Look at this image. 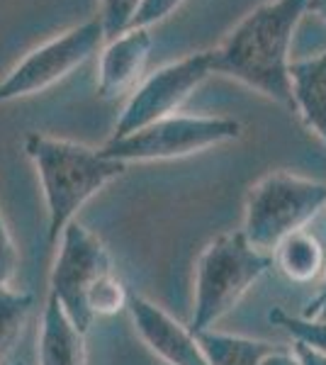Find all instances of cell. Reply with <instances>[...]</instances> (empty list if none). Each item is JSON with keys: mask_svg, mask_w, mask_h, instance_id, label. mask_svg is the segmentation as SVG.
I'll list each match as a JSON object with an SVG mask.
<instances>
[{"mask_svg": "<svg viewBox=\"0 0 326 365\" xmlns=\"http://www.w3.org/2000/svg\"><path fill=\"white\" fill-rule=\"evenodd\" d=\"M310 0H268L210 51L212 73L229 76L282 108L295 110L290 46Z\"/></svg>", "mask_w": 326, "mask_h": 365, "instance_id": "cell-1", "label": "cell"}, {"mask_svg": "<svg viewBox=\"0 0 326 365\" xmlns=\"http://www.w3.org/2000/svg\"><path fill=\"white\" fill-rule=\"evenodd\" d=\"M25 154L34 163L49 215V244H56L78 210L105 185L127 170V163L78 141L32 132L25 137Z\"/></svg>", "mask_w": 326, "mask_h": 365, "instance_id": "cell-2", "label": "cell"}, {"mask_svg": "<svg viewBox=\"0 0 326 365\" xmlns=\"http://www.w3.org/2000/svg\"><path fill=\"white\" fill-rule=\"evenodd\" d=\"M270 266V253L253 249L241 229L212 239L200 253L195 268L193 331H207L222 317H227L241 302L248 287H253V282L268 273Z\"/></svg>", "mask_w": 326, "mask_h": 365, "instance_id": "cell-3", "label": "cell"}, {"mask_svg": "<svg viewBox=\"0 0 326 365\" xmlns=\"http://www.w3.org/2000/svg\"><path fill=\"white\" fill-rule=\"evenodd\" d=\"M326 207V182L272 170L251 185L241 234L258 251L270 253L292 232L305 229Z\"/></svg>", "mask_w": 326, "mask_h": 365, "instance_id": "cell-4", "label": "cell"}, {"mask_svg": "<svg viewBox=\"0 0 326 365\" xmlns=\"http://www.w3.org/2000/svg\"><path fill=\"white\" fill-rule=\"evenodd\" d=\"M241 137V122L215 115H170L120 139H110L103 154L122 163L170 161Z\"/></svg>", "mask_w": 326, "mask_h": 365, "instance_id": "cell-5", "label": "cell"}, {"mask_svg": "<svg viewBox=\"0 0 326 365\" xmlns=\"http://www.w3.org/2000/svg\"><path fill=\"white\" fill-rule=\"evenodd\" d=\"M105 42L108 39H105L103 22L96 17L37 46L0 81V105L49 91L51 86L66 78L71 71L98 54Z\"/></svg>", "mask_w": 326, "mask_h": 365, "instance_id": "cell-6", "label": "cell"}, {"mask_svg": "<svg viewBox=\"0 0 326 365\" xmlns=\"http://www.w3.org/2000/svg\"><path fill=\"white\" fill-rule=\"evenodd\" d=\"M58 241H61V249H58L54 268H51L49 295L61 304L71 322L83 334H88L96 319L86 307V295L98 278L115 270L112 256L108 246L76 220L63 229Z\"/></svg>", "mask_w": 326, "mask_h": 365, "instance_id": "cell-7", "label": "cell"}, {"mask_svg": "<svg viewBox=\"0 0 326 365\" xmlns=\"http://www.w3.org/2000/svg\"><path fill=\"white\" fill-rule=\"evenodd\" d=\"M212 76L210 51H198L180 61L153 71L146 81L132 91L129 103L124 105L120 120L110 139H120L136 129L153 125V122L170 117L180 110V105L198 91Z\"/></svg>", "mask_w": 326, "mask_h": 365, "instance_id": "cell-8", "label": "cell"}, {"mask_svg": "<svg viewBox=\"0 0 326 365\" xmlns=\"http://www.w3.org/2000/svg\"><path fill=\"white\" fill-rule=\"evenodd\" d=\"M139 339L168 365H210L198 334L175 322L163 307L146 297H129L127 304Z\"/></svg>", "mask_w": 326, "mask_h": 365, "instance_id": "cell-9", "label": "cell"}, {"mask_svg": "<svg viewBox=\"0 0 326 365\" xmlns=\"http://www.w3.org/2000/svg\"><path fill=\"white\" fill-rule=\"evenodd\" d=\"M153 46L149 27H129L115 39H108L100 49L98 93L105 100L120 98L134 91L146 68Z\"/></svg>", "mask_w": 326, "mask_h": 365, "instance_id": "cell-10", "label": "cell"}, {"mask_svg": "<svg viewBox=\"0 0 326 365\" xmlns=\"http://www.w3.org/2000/svg\"><path fill=\"white\" fill-rule=\"evenodd\" d=\"M295 110L326 146V51L290 63Z\"/></svg>", "mask_w": 326, "mask_h": 365, "instance_id": "cell-11", "label": "cell"}, {"mask_svg": "<svg viewBox=\"0 0 326 365\" xmlns=\"http://www.w3.org/2000/svg\"><path fill=\"white\" fill-rule=\"evenodd\" d=\"M39 365H88L86 334L51 295L41 314Z\"/></svg>", "mask_w": 326, "mask_h": 365, "instance_id": "cell-12", "label": "cell"}, {"mask_svg": "<svg viewBox=\"0 0 326 365\" xmlns=\"http://www.w3.org/2000/svg\"><path fill=\"white\" fill-rule=\"evenodd\" d=\"M272 263L287 280L305 285V282H312L322 275L326 266V251L314 234L300 229L272 249Z\"/></svg>", "mask_w": 326, "mask_h": 365, "instance_id": "cell-13", "label": "cell"}, {"mask_svg": "<svg viewBox=\"0 0 326 365\" xmlns=\"http://www.w3.org/2000/svg\"><path fill=\"white\" fill-rule=\"evenodd\" d=\"M198 341L210 365H258L272 349H277L268 341L234 336V334H222L215 329L200 331Z\"/></svg>", "mask_w": 326, "mask_h": 365, "instance_id": "cell-14", "label": "cell"}, {"mask_svg": "<svg viewBox=\"0 0 326 365\" xmlns=\"http://www.w3.org/2000/svg\"><path fill=\"white\" fill-rule=\"evenodd\" d=\"M34 297L25 290H13V287H0V358L5 356L17 339L22 336V329L29 319Z\"/></svg>", "mask_w": 326, "mask_h": 365, "instance_id": "cell-15", "label": "cell"}, {"mask_svg": "<svg viewBox=\"0 0 326 365\" xmlns=\"http://www.w3.org/2000/svg\"><path fill=\"white\" fill-rule=\"evenodd\" d=\"M127 304H129V292L124 287V282L115 275V270H110L103 278H98L86 295V307L91 312L93 319L120 314L122 309H127Z\"/></svg>", "mask_w": 326, "mask_h": 365, "instance_id": "cell-16", "label": "cell"}, {"mask_svg": "<svg viewBox=\"0 0 326 365\" xmlns=\"http://www.w3.org/2000/svg\"><path fill=\"white\" fill-rule=\"evenodd\" d=\"M268 319L275 327H282L295 341L305 346H312L314 351L324 353L326 356V322L307 319L302 314H287L285 309H272Z\"/></svg>", "mask_w": 326, "mask_h": 365, "instance_id": "cell-17", "label": "cell"}, {"mask_svg": "<svg viewBox=\"0 0 326 365\" xmlns=\"http://www.w3.org/2000/svg\"><path fill=\"white\" fill-rule=\"evenodd\" d=\"M144 0H100V17L105 39H115L124 29L132 27L134 15L139 13Z\"/></svg>", "mask_w": 326, "mask_h": 365, "instance_id": "cell-18", "label": "cell"}, {"mask_svg": "<svg viewBox=\"0 0 326 365\" xmlns=\"http://www.w3.org/2000/svg\"><path fill=\"white\" fill-rule=\"evenodd\" d=\"M17 266H20V253H17L15 241L10 237V229L5 225L3 210H0V287L10 285Z\"/></svg>", "mask_w": 326, "mask_h": 365, "instance_id": "cell-19", "label": "cell"}, {"mask_svg": "<svg viewBox=\"0 0 326 365\" xmlns=\"http://www.w3.org/2000/svg\"><path fill=\"white\" fill-rule=\"evenodd\" d=\"M183 0H144L139 8V13L134 15L132 27H151L156 22H161L163 17H168L173 10L180 5Z\"/></svg>", "mask_w": 326, "mask_h": 365, "instance_id": "cell-20", "label": "cell"}, {"mask_svg": "<svg viewBox=\"0 0 326 365\" xmlns=\"http://www.w3.org/2000/svg\"><path fill=\"white\" fill-rule=\"evenodd\" d=\"M258 365H302V363L292 349H280V346H277V349H272Z\"/></svg>", "mask_w": 326, "mask_h": 365, "instance_id": "cell-21", "label": "cell"}, {"mask_svg": "<svg viewBox=\"0 0 326 365\" xmlns=\"http://www.w3.org/2000/svg\"><path fill=\"white\" fill-rule=\"evenodd\" d=\"M302 317H307V319H317V322H326V282L324 287L319 290V295L312 299V302H307V307L302 309Z\"/></svg>", "mask_w": 326, "mask_h": 365, "instance_id": "cell-22", "label": "cell"}, {"mask_svg": "<svg viewBox=\"0 0 326 365\" xmlns=\"http://www.w3.org/2000/svg\"><path fill=\"white\" fill-rule=\"evenodd\" d=\"M292 351L297 353L302 365H326V356H324V353H319V351H314L312 346H305V344H300V341H295Z\"/></svg>", "mask_w": 326, "mask_h": 365, "instance_id": "cell-23", "label": "cell"}, {"mask_svg": "<svg viewBox=\"0 0 326 365\" xmlns=\"http://www.w3.org/2000/svg\"><path fill=\"white\" fill-rule=\"evenodd\" d=\"M307 13L317 15L326 25V0H310V3H307Z\"/></svg>", "mask_w": 326, "mask_h": 365, "instance_id": "cell-24", "label": "cell"}, {"mask_svg": "<svg viewBox=\"0 0 326 365\" xmlns=\"http://www.w3.org/2000/svg\"><path fill=\"white\" fill-rule=\"evenodd\" d=\"M8 365H25V363H17V361H15V363H8Z\"/></svg>", "mask_w": 326, "mask_h": 365, "instance_id": "cell-25", "label": "cell"}]
</instances>
